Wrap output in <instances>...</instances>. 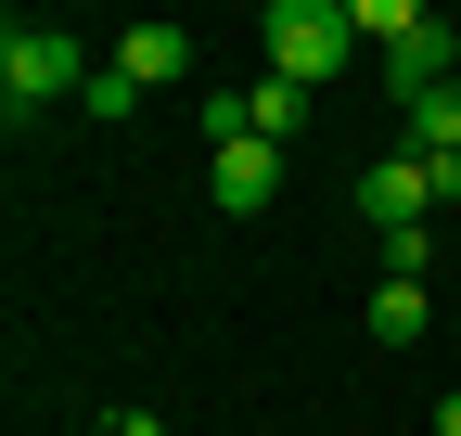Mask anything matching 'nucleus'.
Masks as SVG:
<instances>
[{
    "label": "nucleus",
    "mask_w": 461,
    "mask_h": 436,
    "mask_svg": "<svg viewBox=\"0 0 461 436\" xmlns=\"http://www.w3.org/2000/svg\"><path fill=\"white\" fill-rule=\"evenodd\" d=\"M346 26H359V39H384V51H397V39H411V26H423V0H346Z\"/></svg>",
    "instance_id": "9b49d317"
},
{
    "label": "nucleus",
    "mask_w": 461,
    "mask_h": 436,
    "mask_svg": "<svg viewBox=\"0 0 461 436\" xmlns=\"http://www.w3.org/2000/svg\"><path fill=\"white\" fill-rule=\"evenodd\" d=\"M359 218H372V232H423V218H436V180H423V154H411V141L359 168Z\"/></svg>",
    "instance_id": "20e7f679"
},
{
    "label": "nucleus",
    "mask_w": 461,
    "mask_h": 436,
    "mask_svg": "<svg viewBox=\"0 0 461 436\" xmlns=\"http://www.w3.org/2000/svg\"><path fill=\"white\" fill-rule=\"evenodd\" d=\"M411 154H461V77L411 103Z\"/></svg>",
    "instance_id": "1a4fd4ad"
},
{
    "label": "nucleus",
    "mask_w": 461,
    "mask_h": 436,
    "mask_svg": "<svg viewBox=\"0 0 461 436\" xmlns=\"http://www.w3.org/2000/svg\"><path fill=\"white\" fill-rule=\"evenodd\" d=\"M436 334V295L423 283H372V347H423Z\"/></svg>",
    "instance_id": "6e6552de"
},
{
    "label": "nucleus",
    "mask_w": 461,
    "mask_h": 436,
    "mask_svg": "<svg viewBox=\"0 0 461 436\" xmlns=\"http://www.w3.org/2000/svg\"><path fill=\"white\" fill-rule=\"evenodd\" d=\"M205 193H218L230 218H257V205L282 193V141L244 129V90H218V103H205Z\"/></svg>",
    "instance_id": "f03ea898"
},
{
    "label": "nucleus",
    "mask_w": 461,
    "mask_h": 436,
    "mask_svg": "<svg viewBox=\"0 0 461 436\" xmlns=\"http://www.w3.org/2000/svg\"><path fill=\"white\" fill-rule=\"evenodd\" d=\"M372 257H384V283H423V269H436V218H423V232H372Z\"/></svg>",
    "instance_id": "9d476101"
},
{
    "label": "nucleus",
    "mask_w": 461,
    "mask_h": 436,
    "mask_svg": "<svg viewBox=\"0 0 461 436\" xmlns=\"http://www.w3.org/2000/svg\"><path fill=\"white\" fill-rule=\"evenodd\" d=\"M257 39H269V77H295V90H321L333 65H346V0H269L257 14Z\"/></svg>",
    "instance_id": "7ed1b4c3"
},
{
    "label": "nucleus",
    "mask_w": 461,
    "mask_h": 436,
    "mask_svg": "<svg viewBox=\"0 0 461 436\" xmlns=\"http://www.w3.org/2000/svg\"><path fill=\"white\" fill-rule=\"evenodd\" d=\"M448 77H461V39H448V14H423L411 39L384 51V90H397V103H423V90H448Z\"/></svg>",
    "instance_id": "423d86ee"
},
{
    "label": "nucleus",
    "mask_w": 461,
    "mask_h": 436,
    "mask_svg": "<svg viewBox=\"0 0 461 436\" xmlns=\"http://www.w3.org/2000/svg\"><path fill=\"white\" fill-rule=\"evenodd\" d=\"M308 116H321V90H295V77H244V129H257V141H295Z\"/></svg>",
    "instance_id": "0eeeda50"
},
{
    "label": "nucleus",
    "mask_w": 461,
    "mask_h": 436,
    "mask_svg": "<svg viewBox=\"0 0 461 436\" xmlns=\"http://www.w3.org/2000/svg\"><path fill=\"white\" fill-rule=\"evenodd\" d=\"M436 436H461V386H448V398H436Z\"/></svg>",
    "instance_id": "ddd939ff"
},
{
    "label": "nucleus",
    "mask_w": 461,
    "mask_h": 436,
    "mask_svg": "<svg viewBox=\"0 0 461 436\" xmlns=\"http://www.w3.org/2000/svg\"><path fill=\"white\" fill-rule=\"evenodd\" d=\"M103 65H115V77H129V90H167V77H193V26H167V14H141L129 39H115V51H103Z\"/></svg>",
    "instance_id": "39448f33"
},
{
    "label": "nucleus",
    "mask_w": 461,
    "mask_h": 436,
    "mask_svg": "<svg viewBox=\"0 0 461 436\" xmlns=\"http://www.w3.org/2000/svg\"><path fill=\"white\" fill-rule=\"evenodd\" d=\"M90 77H103V65H90V39L39 26V14L0 26V103H14V116H39V103H65V90H90Z\"/></svg>",
    "instance_id": "f257e3e1"
},
{
    "label": "nucleus",
    "mask_w": 461,
    "mask_h": 436,
    "mask_svg": "<svg viewBox=\"0 0 461 436\" xmlns=\"http://www.w3.org/2000/svg\"><path fill=\"white\" fill-rule=\"evenodd\" d=\"M103 436H167V423H154V411H115V423H103Z\"/></svg>",
    "instance_id": "f8f14e48"
}]
</instances>
